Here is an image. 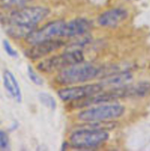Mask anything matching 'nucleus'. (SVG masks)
<instances>
[{
    "label": "nucleus",
    "instance_id": "nucleus-19",
    "mask_svg": "<svg viewBox=\"0 0 150 151\" xmlns=\"http://www.w3.org/2000/svg\"><path fill=\"white\" fill-rule=\"evenodd\" d=\"M2 44L4 51L6 52V53H7L10 57L15 58L18 57V55H19L18 52L12 47L11 44H10L7 40H4L2 42Z\"/></svg>",
    "mask_w": 150,
    "mask_h": 151
},
{
    "label": "nucleus",
    "instance_id": "nucleus-6",
    "mask_svg": "<svg viewBox=\"0 0 150 151\" xmlns=\"http://www.w3.org/2000/svg\"><path fill=\"white\" fill-rule=\"evenodd\" d=\"M103 89L104 87L101 83H94L60 88L57 94L64 102H78L99 94Z\"/></svg>",
    "mask_w": 150,
    "mask_h": 151
},
{
    "label": "nucleus",
    "instance_id": "nucleus-16",
    "mask_svg": "<svg viewBox=\"0 0 150 151\" xmlns=\"http://www.w3.org/2000/svg\"><path fill=\"white\" fill-rule=\"evenodd\" d=\"M38 98L43 106H46L51 110H54L57 107V103H56L55 99L48 93H41L38 95Z\"/></svg>",
    "mask_w": 150,
    "mask_h": 151
},
{
    "label": "nucleus",
    "instance_id": "nucleus-1",
    "mask_svg": "<svg viewBox=\"0 0 150 151\" xmlns=\"http://www.w3.org/2000/svg\"><path fill=\"white\" fill-rule=\"evenodd\" d=\"M101 69L91 63H79L60 71L55 78L57 83L71 86L92 81L99 75Z\"/></svg>",
    "mask_w": 150,
    "mask_h": 151
},
{
    "label": "nucleus",
    "instance_id": "nucleus-15",
    "mask_svg": "<svg viewBox=\"0 0 150 151\" xmlns=\"http://www.w3.org/2000/svg\"><path fill=\"white\" fill-rule=\"evenodd\" d=\"M32 0H0V6L3 8L17 10L25 7Z\"/></svg>",
    "mask_w": 150,
    "mask_h": 151
},
{
    "label": "nucleus",
    "instance_id": "nucleus-10",
    "mask_svg": "<svg viewBox=\"0 0 150 151\" xmlns=\"http://www.w3.org/2000/svg\"><path fill=\"white\" fill-rule=\"evenodd\" d=\"M128 13L123 8H113L103 12L97 19L98 24L104 27H116L125 21Z\"/></svg>",
    "mask_w": 150,
    "mask_h": 151
},
{
    "label": "nucleus",
    "instance_id": "nucleus-14",
    "mask_svg": "<svg viewBox=\"0 0 150 151\" xmlns=\"http://www.w3.org/2000/svg\"><path fill=\"white\" fill-rule=\"evenodd\" d=\"M35 28L36 27L23 26V25L16 24L8 22H7L5 26L6 32H7V34L12 38H17V39H20L22 38H26Z\"/></svg>",
    "mask_w": 150,
    "mask_h": 151
},
{
    "label": "nucleus",
    "instance_id": "nucleus-4",
    "mask_svg": "<svg viewBox=\"0 0 150 151\" xmlns=\"http://www.w3.org/2000/svg\"><path fill=\"white\" fill-rule=\"evenodd\" d=\"M124 112L125 108L121 105L101 104L82 111L77 114V118L84 122H106L121 117Z\"/></svg>",
    "mask_w": 150,
    "mask_h": 151
},
{
    "label": "nucleus",
    "instance_id": "nucleus-11",
    "mask_svg": "<svg viewBox=\"0 0 150 151\" xmlns=\"http://www.w3.org/2000/svg\"><path fill=\"white\" fill-rule=\"evenodd\" d=\"M122 98L126 97H144L150 94V83L140 82L135 84H126L121 86Z\"/></svg>",
    "mask_w": 150,
    "mask_h": 151
},
{
    "label": "nucleus",
    "instance_id": "nucleus-18",
    "mask_svg": "<svg viewBox=\"0 0 150 151\" xmlns=\"http://www.w3.org/2000/svg\"><path fill=\"white\" fill-rule=\"evenodd\" d=\"M10 138L7 133L0 130V150H7L10 149Z\"/></svg>",
    "mask_w": 150,
    "mask_h": 151
},
{
    "label": "nucleus",
    "instance_id": "nucleus-9",
    "mask_svg": "<svg viewBox=\"0 0 150 151\" xmlns=\"http://www.w3.org/2000/svg\"><path fill=\"white\" fill-rule=\"evenodd\" d=\"M92 28L91 21L84 18H77L66 23L61 37L64 38H73L79 37L88 33Z\"/></svg>",
    "mask_w": 150,
    "mask_h": 151
},
{
    "label": "nucleus",
    "instance_id": "nucleus-5",
    "mask_svg": "<svg viewBox=\"0 0 150 151\" xmlns=\"http://www.w3.org/2000/svg\"><path fill=\"white\" fill-rule=\"evenodd\" d=\"M49 14V9L41 6H29L14 10L9 16L7 22L30 27H36Z\"/></svg>",
    "mask_w": 150,
    "mask_h": 151
},
{
    "label": "nucleus",
    "instance_id": "nucleus-13",
    "mask_svg": "<svg viewBox=\"0 0 150 151\" xmlns=\"http://www.w3.org/2000/svg\"><path fill=\"white\" fill-rule=\"evenodd\" d=\"M132 79V74L128 71H125V72L110 74L104 78L100 83L103 86V87L109 86L110 87V88H116L129 83Z\"/></svg>",
    "mask_w": 150,
    "mask_h": 151
},
{
    "label": "nucleus",
    "instance_id": "nucleus-17",
    "mask_svg": "<svg viewBox=\"0 0 150 151\" xmlns=\"http://www.w3.org/2000/svg\"><path fill=\"white\" fill-rule=\"evenodd\" d=\"M27 75L30 81L35 85L41 86L44 83V81H43L42 78L40 75H38V74L34 70V69L31 66H28Z\"/></svg>",
    "mask_w": 150,
    "mask_h": 151
},
{
    "label": "nucleus",
    "instance_id": "nucleus-12",
    "mask_svg": "<svg viewBox=\"0 0 150 151\" xmlns=\"http://www.w3.org/2000/svg\"><path fill=\"white\" fill-rule=\"evenodd\" d=\"M3 84L8 92L12 97L18 103H21L22 100V94L20 86L17 80L15 78L14 75L10 71L5 70L3 73Z\"/></svg>",
    "mask_w": 150,
    "mask_h": 151
},
{
    "label": "nucleus",
    "instance_id": "nucleus-3",
    "mask_svg": "<svg viewBox=\"0 0 150 151\" xmlns=\"http://www.w3.org/2000/svg\"><path fill=\"white\" fill-rule=\"evenodd\" d=\"M85 60L83 52L79 50H72L66 51L57 55L44 59L37 65L38 71L44 73H51L60 72L71 66L82 63Z\"/></svg>",
    "mask_w": 150,
    "mask_h": 151
},
{
    "label": "nucleus",
    "instance_id": "nucleus-7",
    "mask_svg": "<svg viewBox=\"0 0 150 151\" xmlns=\"http://www.w3.org/2000/svg\"><path fill=\"white\" fill-rule=\"evenodd\" d=\"M66 22L63 20H57L46 24L42 27L35 28L26 38V43L30 45L54 39L57 37H61Z\"/></svg>",
    "mask_w": 150,
    "mask_h": 151
},
{
    "label": "nucleus",
    "instance_id": "nucleus-2",
    "mask_svg": "<svg viewBox=\"0 0 150 151\" xmlns=\"http://www.w3.org/2000/svg\"><path fill=\"white\" fill-rule=\"evenodd\" d=\"M108 138V133L104 130L81 128L71 134L69 145L79 150L94 149L104 144Z\"/></svg>",
    "mask_w": 150,
    "mask_h": 151
},
{
    "label": "nucleus",
    "instance_id": "nucleus-8",
    "mask_svg": "<svg viewBox=\"0 0 150 151\" xmlns=\"http://www.w3.org/2000/svg\"><path fill=\"white\" fill-rule=\"evenodd\" d=\"M64 45V42L60 39H51L31 45L25 51V55L32 60H39L49 55L53 52L59 50Z\"/></svg>",
    "mask_w": 150,
    "mask_h": 151
}]
</instances>
